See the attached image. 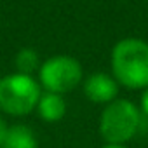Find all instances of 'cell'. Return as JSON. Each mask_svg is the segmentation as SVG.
I'll use <instances>...</instances> for the list:
<instances>
[{
	"label": "cell",
	"instance_id": "cell-9",
	"mask_svg": "<svg viewBox=\"0 0 148 148\" xmlns=\"http://www.w3.org/2000/svg\"><path fill=\"white\" fill-rule=\"evenodd\" d=\"M7 131H9V127L5 125L4 119L0 117V145H4V141H5V136H7Z\"/></svg>",
	"mask_w": 148,
	"mask_h": 148
},
{
	"label": "cell",
	"instance_id": "cell-4",
	"mask_svg": "<svg viewBox=\"0 0 148 148\" xmlns=\"http://www.w3.org/2000/svg\"><path fill=\"white\" fill-rule=\"evenodd\" d=\"M40 82L49 92L64 94L75 89L82 80V66L75 58L54 56L49 58L38 70Z\"/></svg>",
	"mask_w": 148,
	"mask_h": 148
},
{
	"label": "cell",
	"instance_id": "cell-3",
	"mask_svg": "<svg viewBox=\"0 0 148 148\" xmlns=\"http://www.w3.org/2000/svg\"><path fill=\"white\" fill-rule=\"evenodd\" d=\"M139 127V110L127 99H119L108 105L101 115L99 131L108 143L122 145L129 141Z\"/></svg>",
	"mask_w": 148,
	"mask_h": 148
},
{
	"label": "cell",
	"instance_id": "cell-8",
	"mask_svg": "<svg viewBox=\"0 0 148 148\" xmlns=\"http://www.w3.org/2000/svg\"><path fill=\"white\" fill-rule=\"evenodd\" d=\"M16 66L23 75H32L38 68V54L33 49H21L16 56Z\"/></svg>",
	"mask_w": 148,
	"mask_h": 148
},
{
	"label": "cell",
	"instance_id": "cell-6",
	"mask_svg": "<svg viewBox=\"0 0 148 148\" xmlns=\"http://www.w3.org/2000/svg\"><path fill=\"white\" fill-rule=\"evenodd\" d=\"M37 110H38V115L45 122H58L64 117L66 105H64V99L61 98V94L47 91V92L40 94V99L37 103Z\"/></svg>",
	"mask_w": 148,
	"mask_h": 148
},
{
	"label": "cell",
	"instance_id": "cell-1",
	"mask_svg": "<svg viewBox=\"0 0 148 148\" xmlns=\"http://www.w3.org/2000/svg\"><path fill=\"white\" fill-rule=\"evenodd\" d=\"M115 79L129 89L148 87V44L139 38H124L112 51Z\"/></svg>",
	"mask_w": 148,
	"mask_h": 148
},
{
	"label": "cell",
	"instance_id": "cell-7",
	"mask_svg": "<svg viewBox=\"0 0 148 148\" xmlns=\"http://www.w3.org/2000/svg\"><path fill=\"white\" fill-rule=\"evenodd\" d=\"M4 146L5 148H38V141L30 127L19 124V125L9 127Z\"/></svg>",
	"mask_w": 148,
	"mask_h": 148
},
{
	"label": "cell",
	"instance_id": "cell-2",
	"mask_svg": "<svg viewBox=\"0 0 148 148\" xmlns=\"http://www.w3.org/2000/svg\"><path fill=\"white\" fill-rule=\"evenodd\" d=\"M38 84L23 73L0 79V110L9 115L30 113L40 99Z\"/></svg>",
	"mask_w": 148,
	"mask_h": 148
},
{
	"label": "cell",
	"instance_id": "cell-10",
	"mask_svg": "<svg viewBox=\"0 0 148 148\" xmlns=\"http://www.w3.org/2000/svg\"><path fill=\"white\" fill-rule=\"evenodd\" d=\"M141 106H143L145 113L148 115V87H146V91L143 92V98H141Z\"/></svg>",
	"mask_w": 148,
	"mask_h": 148
},
{
	"label": "cell",
	"instance_id": "cell-11",
	"mask_svg": "<svg viewBox=\"0 0 148 148\" xmlns=\"http://www.w3.org/2000/svg\"><path fill=\"white\" fill-rule=\"evenodd\" d=\"M103 148H125V146H122V145H115V143H108V145H105Z\"/></svg>",
	"mask_w": 148,
	"mask_h": 148
},
{
	"label": "cell",
	"instance_id": "cell-5",
	"mask_svg": "<svg viewBox=\"0 0 148 148\" xmlns=\"http://www.w3.org/2000/svg\"><path fill=\"white\" fill-rule=\"evenodd\" d=\"M84 92L92 103H110L117 96L119 86L108 73H92L84 82Z\"/></svg>",
	"mask_w": 148,
	"mask_h": 148
}]
</instances>
